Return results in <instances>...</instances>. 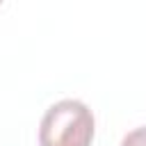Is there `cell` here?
<instances>
[{"instance_id": "obj_1", "label": "cell", "mask_w": 146, "mask_h": 146, "mask_svg": "<svg viewBox=\"0 0 146 146\" xmlns=\"http://www.w3.org/2000/svg\"><path fill=\"white\" fill-rule=\"evenodd\" d=\"M94 114L75 98L50 105L39 125V146H91Z\"/></svg>"}, {"instance_id": "obj_2", "label": "cell", "mask_w": 146, "mask_h": 146, "mask_svg": "<svg viewBox=\"0 0 146 146\" xmlns=\"http://www.w3.org/2000/svg\"><path fill=\"white\" fill-rule=\"evenodd\" d=\"M121 146H146V125L130 130V132L123 137Z\"/></svg>"}, {"instance_id": "obj_3", "label": "cell", "mask_w": 146, "mask_h": 146, "mask_svg": "<svg viewBox=\"0 0 146 146\" xmlns=\"http://www.w3.org/2000/svg\"><path fill=\"white\" fill-rule=\"evenodd\" d=\"M0 5H2V0H0Z\"/></svg>"}]
</instances>
